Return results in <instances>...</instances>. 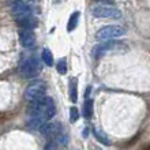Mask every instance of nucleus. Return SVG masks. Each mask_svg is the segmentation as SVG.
<instances>
[{
  "label": "nucleus",
  "instance_id": "nucleus-1",
  "mask_svg": "<svg viewBox=\"0 0 150 150\" xmlns=\"http://www.w3.org/2000/svg\"><path fill=\"white\" fill-rule=\"evenodd\" d=\"M28 113H29V117H42L44 120L48 122L56 113L55 101H53V98L45 96L44 98L38 100V101L29 103Z\"/></svg>",
  "mask_w": 150,
  "mask_h": 150
},
{
  "label": "nucleus",
  "instance_id": "nucleus-2",
  "mask_svg": "<svg viewBox=\"0 0 150 150\" xmlns=\"http://www.w3.org/2000/svg\"><path fill=\"white\" fill-rule=\"evenodd\" d=\"M126 29L117 25H108L104 26L96 33V38L100 41H111L112 38H119V37L126 36Z\"/></svg>",
  "mask_w": 150,
  "mask_h": 150
},
{
  "label": "nucleus",
  "instance_id": "nucleus-3",
  "mask_svg": "<svg viewBox=\"0 0 150 150\" xmlns=\"http://www.w3.org/2000/svg\"><path fill=\"white\" fill-rule=\"evenodd\" d=\"M91 14L96 18H100V19H120L123 15L119 8L108 6V4H101V6L93 7L91 8Z\"/></svg>",
  "mask_w": 150,
  "mask_h": 150
},
{
  "label": "nucleus",
  "instance_id": "nucleus-4",
  "mask_svg": "<svg viewBox=\"0 0 150 150\" xmlns=\"http://www.w3.org/2000/svg\"><path fill=\"white\" fill-rule=\"evenodd\" d=\"M45 93H47L45 83L44 82H33L26 87V90H25V98L28 100L29 103L38 101V100L45 97Z\"/></svg>",
  "mask_w": 150,
  "mask_h": 150
},
{
  "label": "nucleus",
  "instance_id": "nucleus-5",
  "mask_svg": "<svg viewBox=\"0 0 150 150\" xmlns=\"http://www.w3.org/2000/svg\"><path fill=\"white\" fill-rule=\"evenodd\" d=\"M11 11L16 19L32 15V4L26 0H11Z\"/></svg>",
  "mask_w": 150,
  "mask_h": 150
},
{
  "label": "nucleus",
  "instance_id": "nucleus-6",
  "mask_svg": "<svg viewBox=\"0 0 150 150\" xmlns=\"http://www.w3.org/2000/svg\"><path fill=\"white\" fill-rule=\"evenodd\" d=\"M21 74L23 75L25 78H33L38 74V62L34 57H29V59H23L21 62Z\"/></svg>",
  "mask_w": 150,
  "mask_h": 150
},
{
  "label": "nucleus",
  "instance_id": "nucleus-7",
  "mask_svg": "<svg viewBox=\"0 0 150 150\" xmlns=\"http://www.w3.org/2000/svg\"><path fill=\"white\" fill-rule=\"evenodd\" d=\"M119 47H123V44L120 42H115V41H103L101 44H98L97 47L93 48V56L96 57H100V56L105 55V53H109L112 51H116L119 49Z\"/></svg>",
  "mask_w": 150,
  "mask_h": 150
},
{
  "label": "nucleus",
  "instance_id": "nucleus-8",
  "mask_svg": "<svg viewBox=\"0 0 150 150\" xmlns=\"http://www.w3.org/2000/svg\"><path fill=\"white\" fill-rule=\"evenodd\" d=\"M19 41L22 44V47L25 48H32L36 44V36L33 30H28V29H21L19 30Z\"/></svg>",
  "mask_w": 150,
  "mask_h": 150
},
{
  "label": "nucleus",
  "instance_id": "nucleus-9",
  "mask_svg": "<svg viewBox=\"0 0 150 150\" xmlns=\"http://www.w3.org/2000/svg\"><path fill=\"white\" fill-rule=\"evenodd\" d=\"M41 134L45 137V138H56L60 135V126L57 123H45L41 128Z\"/></svg>",
  "mask_w": 150,
  "mask_h": 150
},
{
  "label": "nucleus",
  "instance_id": "nucleus-10",
  "mask_svg": "<svg viewBox=\"0 0 150 150\" xmlns=\"http://www.w3.org/2000/svg\"><path fill=\"white\" fill-rule=\"evenodd\" d=\"M16 22H18V25H19L22 29H28V30H33L37 25V21L33 15H29V16H25V18H21V19H16Z\"/></svg>",
  "mask_w": 150,
  "mask_h": 150
},
{
  "label": "nucleus",
  "instance_id": "nucleus-11",
  "mask_svg": "<svg viewBox=\"0 0 150 150\" xmlns=\"http://www.w3.org/2000/svg\"><path fill=\"white\" fill-rule=\"evenodd\" d=\"M45 123H47V120H44L42 117H29L28 128H30L33 131H40Z\"/></svg>",
  "mask_w": 150,
  "mask_h": 150
},
{
  "label": "nucleus",
  "instance_id": "nucleus-12",
  "mask_svg": "<svg viewBox=\"0 0 150 150\" xmlns=\"http://www.w3.org/2000/svg\"><path fill=\"white\" fill-rule=\"evenodd\" d=\"M70 100L72 103L78 101V79L72 78L70 81Z\"/></svg>",
  "mask_w": 150,
  "mask_h": 150
},
{
  "label": "nucleus",
  "instance_id": "nucleus-13",
  "mask_svg": "<svg viewBox=\"0 0 150 150\" xmlns=\"http://www.w3.org/2000/svg\"><path fill=\"white\" fill-rule=\"evenodd\" d=\"M79 14L78 11H75L71 14V16H70V19H68V23H67V32L71 33L72 30H74L75 28H76V25H78V21H79Z\"/></svg>",
  "mask_w": 150,
  "mask_h": 150
},
{
  "label": "nucleus",
  "instance_id": "nucleus-14",
  "mask_svg": "<svg viewBox=\"0 0 150 150\" xmlns=\"http://www.w3.org/2000/svg\"><path fill=\"white\" fill-rule=\"evenodd\" d=\"M83 116L86 119H91L93 116V100L87 98L83 104Z\"/></svg>",
  "mask_w": 150,
  "mask_h": 150
},
{
  "label": "nucleus",
  "instance_id": "nucleus-15",
  "mask_svg": "<svg viewBox=\"0 0 150 150\" xmlns=\"http://www.w3.org/2000/svg\"><path fill=\"white\" fill-rule=\"evenodd\" d=\"M41 57H42V62L47 64V66H52V64H53V55H52V52L49 51L48 48H45L42 51Z\"/></svg>",
  "mask_w": 150,
  "mask_h": 150
},
{
  "label": "nucleus",
  "instance_id": "nucleus-16",
  "mask_svg": "<svg viewBox=\"0 0 150 150\" xmlns=\"http://www.w3.org/2000/svg\"><path fill=\"white\" fill-rule=\"evenodd\" d=\"M94 135H96V138L98 139L100 142L105 143V145H109V139H108V137L104 134L101 130H98V128H94Z\"/></svg>",
  "mask_w": 150,
  "mask_h": 150
},
{
  "label": "nucleus",
  "instance_id": "nucleus-17",
  "mask_svg": "<svg viewBox=\"0 0 150 150\" xmlns=\"http://www.w3.org/2000/svg\"><path fill=\"white\" fill-rule=\"evenodd\" d=\"M56 68H57V72L59 74H66L67 72V62H66V59H60L59 62H57V64H56Z\"/></svg>",
  "mask_w": 150,
  "mask_h": 150
},
{
  "label": "nucleus",
  "instance_id": "nucleus-18",
  "mask_svg": "<svg viewBox=\"0 0 150 150\" xmlns=\"http://www.w3.org/2000/svg\"><path fill=\"white\" fill-rule=\"evenodd\" d=\"M78 117H79L78 109H76L75 107H72L71 109H70V122H71V123H75L76 120H78Z\"/></svg>",
  "mask_w": 150,
  "mask_h": 150
},
{
  "label": "nucleus",
  "instance_id": "nucleus-19",
  "mask_svg": "<svg viewBox=\"0 0 150 150\" xmlns=\"http://www.w3.org/2000/svg\"><path fill=\"white\" fill-rule=\"evenodd\" d=\"M44 150H56V145H55V142L52 141V142H48L47 145H45V149Z\"/></svg>",
  "mask_w": 150,
  "mask_h": 150
},
{
  "label": "nucleus",
  "instance_id": "nucleus-20",
  "mask_svg": "<svg viewBox=\"0 0 150 150\" xmlns=\"http://www.w3.org/2000/svg\"><path fill=\"white\" fill-rule=\"evenodd\" d=\"M91 150H103V149H101L100 146H93L91 147Z\"/></svg>",
  "mask_w": 150,
  "mask_h": 150
},
{
  "label": "nucleus",
  "instance_id": "nucleus-21",
  "mask_svg": "<svg viewBox=\"0 0 150 150\" xmlns=\"http://www.w3.org/2000/svg\"><path fill=\"white\" fill-rule=\"evenodd\" d=\"M72 150H78V149H72Z\"/></svg>",
  "mask_w": 150,
  "mask_h": 150
}]
</instances>
